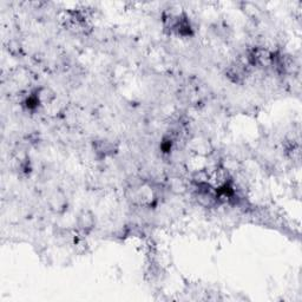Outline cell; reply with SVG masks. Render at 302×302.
Returning a JSON list of instances; mask_svg holds the SVG:
<instances>
[{
    "mask_svg": "<svg viewBox=\"0 0 302 302\" xmlns=\"http://www.w3.org/2000/svg\"><path fill=\"white\" fill-rule=\"evenodd\" d=\"M249 68L247 62H235L228 66L226 75L235 84H242L249 75Z\"/></svg>",
    "mask_w": 302,
    "mask_h": 302,
    "instance_id": "6da1fadb",
    "label": "cell"
},
{
    "mask_svg": "<svg viewBox=\"0 0 302 302\" xmlns=\"http://www.w3.org/2000/svg\"><path fill=\"white\" fill-rule=\"evenodd\" d=\"M96 225V217L94 214L89 209H83L77 215V226L81 232H89L94 228Z\"/></svg>",
    "mask_w": 302,
    "mask_h": 302,
    "instance_id": "7a4b0ae2",
    "label": "cell"
},
{
    "mask_svg": "<svg viewBox=\"0 0 302 302\" xmlns=\"http://www.w3.org/2000/svg\"><path fill=\"white\" fill-rule=\"evenodd\" d=\"M93 148H94V151H96V152L102 157L111 156L116 152V151H117V146H116L113 142L105 141V140L96 141L93 144Z\"/></svg>",
    "mask_w": 302,
    "mask_h": 302,
    "instance_id": "3957f363",
    "label": "cell"
},
{
    "mask_svg": "<svg viewBox=\"0 0 302 302\" xmlns=\"http://www.w3.org/2000/svg\"><path fill=\"white\" fill-rule=\"evenodd\" d=\"M36 93L40 100V104L51 103L52 100L55 99V93H53V91L47 89V87H42V89L38 90Z\"/></svg>",
    "mask_w": 302,
    "mask_h": 302,
    "instance_id": "277c9868",
    "label": "cell"
},
{
    "mask_svg": "<svg viewBox=\"0 0 302 302\" xmlns=\"http://www.w3.org/2000/svg\"><path fill=\"white\" fill-rule=\"evenodd\" d=\"M65 204H66V201H65V198L63 197V196H62V197H59L58 195H57V196L52 197L51 206H52V208H53V209H55V210L64 209Z\"/></svg>",
    "mask_w": 302,
    "mask_h": 302,
    "instance_id": "5b68a950",
    "label": "cell"
}]
</instances>
